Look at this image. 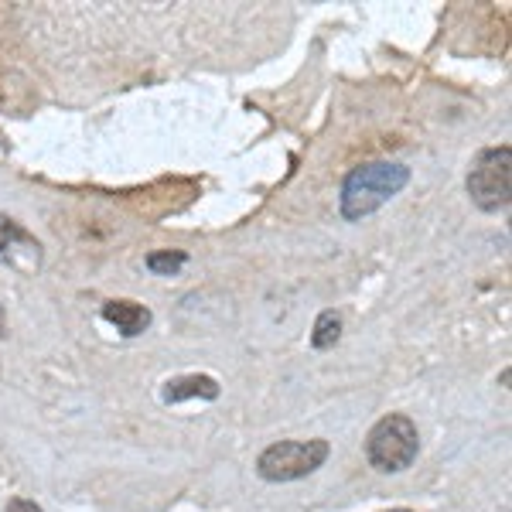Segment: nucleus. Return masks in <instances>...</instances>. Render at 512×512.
Instances as JSON below:
<instances>
[{"label":"nucleus","instance_id":"obj_10","mask_svg":"<svg viewBox=\"0 0 512 512\" xmlns=\"http://www.w3.org/2000/svg\"><path fill=\"white\" fill-rule=\"evenodd\" d=\"M7 512H45V509L35 506L31 499H11L7 502Z\"/></svg>","mask_w":512,"mask_h":512},{"label":"nucleus","instance_id":"obj_4","mask_svg":"<svg viewBox=\"0 0 512 512\" xmlns=\"http://www.w3.org/2000/svg\"><path fill=\"white\" fill-rule=\"evenodd\" d=\"M468 195L482 212H502L512 202V151L506 144L489 147L478 154L472 175H468Z\"/></svg>","mask_w":512,"mask_h":512},{"label":"nucleus","instance_id":"obj_1","mask_svg":"<svg viewBox=\"0 0 512 512\" xmlns=\"http://www.w3.org/2000/svg\"><path fill=\"white\" fill-rule=\"evenodd\" d=\"M410 185V168L393 161H369L352 168L342 181V216L359 222L383 209L393 195Z\"/></svg>","mask_w":512,"mask_h":512},{"label":"nucleus","instance_id":"obj_8","mask_svg":"<svg viewBox=\"0 0 512 512\" xmlns=\"http://www.w3.org/2000/svg\"><path fill=\"white\" fill-rule=\"evenodd\" d=\"M342 338V318L335 311H321L318 321H315V332H311V345L315 349H335V342Z\"/></svg>","mask_w":512,"mask_h":512},{"label":"nucleus","instance_id":"obj_9","mask_svg":"<svg viewBox=\"0 0 512 512\" xmlns=\"http://www.w3.org/2000/svg\"><path fill=\"white\" fill-rule=\"evenodd\" d=\"M185 263H188V253H181V250H154V253H147V270H151V274H161V277L178 274Z\"/></svg>","mask_w":512,"mask_h":512},{"label":"nucleus","instance_id":"obj_5","mask_svg":"<svg viewBox=\"0 0 512 512\" xmlns=\"http://www.w3.org/2000/svg\"><path fill=\"white\" fill-rule=\"evenodd\" d=\"M18 253H24V260H28L31 267H38L41 243L21 226V222H14L11 216H0V260L11 263V267H21Z\"/></svg>","mask_w":512,"mask_h":512},{"label":"nucleus","instance_id":"obj_11","mask_svg":"<svg viewBox=\"0 0 512 512\" xmlns=\"http://www.w3.org/2000/svg\"><path fill=\"white\" fill-rule=\"evenodd\" d=\"M7 332V318H4V308H0V335Z\"/></svg>","mask_w":512,"mask_h":512},{"label":"nucleus","instance_id":"obj_3","mask_svg":"<svg viewBox=\"0 0 512 512\" xmlns=\"http://www.w3.org/2000/svg\"><path fill=\"white\" fill-rule=\"evenodd\" d=\"M328 441L311 437V441H277L256 458V472L267 482H297V478H308L318 472L328 461Z\"/></svg>","mask_w":512,"mask_h":512},{"label":"nucleus","instance_id":"obj_12","mask_svg":"<svg viewBox=\"0 0 512 512\" xmlns=\"http://www.w3.org/2000/svg\"><path fill=\"white\" fill-rule=\"evenodd\" d=\"M390 512H410V509H390Z\"/></svg>","mask_w":512,"mask_h":512},{"label":"nucleus","instance_id":"obj_7","mask_svg":"<svg viewBox=\"0 0 512 512\" xmlns=\"http://www.w3.org/2000/svg\"><path fill=\"white\" fill-rule=\"evenodd\" d=\"M192 396H202V400H216L219 396V383L212 376H178L164 386V400L168 403H181V400H192Z\"/></svg>","mask_w":512,"mask_h":512},{"label":"nucleus","instance_id":"obj_2","mask_svg":"<svg viewBox=\"0 0 512 512\" xmlns=\"http://www.w3.org/2000/svg\"><path fill=\"white\" fill-rule=\"evenodd\" d=\"M420 451L417 424L407 414H390L369 431L366 437V458L376 472H403L414 465Z\"/></svg>","mask_w":512,"mask_h":512},{"label":"nucleus","instance_id":"obj_6","mask_svg":"<svg viewBox=\"0 0 512 512\" xmlns=\"http://www.w3.org/2000/svg\"><path fill=\"white\" fill-rule=\"evenodd\" d=\"M103 318L127 338L144 335L147 328H151V308H144V304H137V301H106Z\"/></svg>","mask_w":512,"mask_h":512}]
</instances>
